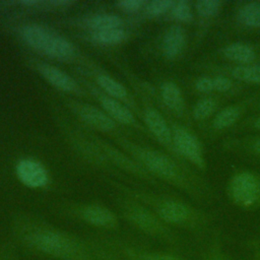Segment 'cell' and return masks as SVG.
I'll list each match as a JSON object with an SVG mask.
<instances>
[{"instance_id":"obj_17","label":"cell","mask_w":260,"mask_h":260,"mask_svg":"<svg viewBox=\"0 0 260 260\" xmlns=\"http://www.w3.org/2000/svg\"><path fill=\"white\" fill-rule=\"evenodd\" d=\"M99 143H100L99 145L101 146V150L104 152V154L108 159L117 164L120 168L124 169L125 171H128L141 178L150 179L148 173L144 169H142L138 164L130 159L124 153L118 151L116 148L112 147L111 145H108L107 143H104V142H99Z\"/></svg>"},{"instance_id":"obj_7","label":"cell","mask_w":260,"mask_h":260,"mask_svg":"<svg viewBox=\"0 0 260 260\" xmlns=\"http://www.w3.org/2000/svg\"><path fill=\"white\" fill-rule=\"evenodd\" d=\"M69 107L82 122H84L91 128L104 132H110L116 129L115 121L103 110L94 106L84 103L71 102L69 104Z\"/></svg>"},{"instance_id":"obj_21","label":"cell","mask_w":260,"mask_h":260,"mask_svg":"<svg viewBox=\"0 0 260 260\" xmlns=\"http://www.w3.org/2000/svg\"><path fill=\"white\" fill-rule=\"evenodd\" d=\"M229 74L236 80L260 84V64H245V65H236L229 70Z\"/></svg>"},{"instance_id":"obj_32","label":"cell","mask_w":260,"mask_h":260,"mask_svg":"<svg viewBox=\"0 0 260 260\" xmlns=\"http://www.w3.org/2000/svg\"><path fill=\"white\" fill-rule=\"evenodd\" d=\"M0 260H16V253L12 246L5 245L0 248Z\"/></svg>"},{"instance_id":"obj_6","label":"cell","mask_w":260,"mask_h":260,"mask_svg":"<svg viewBox=\"0 0 260 260\" xmlns=\"http://www.w3.org/2000/svg\"><path fill=\"white\" fill-rule=\"evenodd\" d=\"M173 144L176 153L189 160L199 169L205 168L202 145L198 138L187 128L181 125H173Z\"/></svg>"},{"instance_id":"obj_16","label":"cell","mask_w":260,"mask_h":260,"mask_svg":"<svg viewBox=\"0 0 260 260\" xmlns=\"http://www.w3.org/2000/svg\"><path fill=\"white\" fill-rule=\"evenodd\" d=\"M221 54L228 60L238 63V65L254 64V61L257 59L255 49L242 42H234L224 46L221 48Z\"/></svg>"},{"instance_id":"obj_31","label":"cell","mask_w":260,"mask_h":260,"mask_svg":"<svg viewBox=\"0 0 260 260\" xmlns=\"http://www.w3.org/2000/svg\"><path fill=\"white\" fill-rule=\"evenodd\" d=\"M146 3L147 2L142 1V0H122L117 3V6L125 12L133 13V12L139 11L140 9L144 8Z\"/></svg>"},{"instance_id":"obj_36","label":"cell","mask_w":260,"mask_h":260,"mask_svg":"<svg viewBox=\"0 0 260 260\" xmlns=\"http://www.w3.org/2000/svg\"><path fill=\"white\" fill-rule=\"evenodd\" d=\"M212 260H222L220 257H214Z\"/></svg>"},{"instance_id":"obj_12","label":"cell","mask_w":260,"mask_h":260,"mask_svg":"<svg viewBox=\"0 0 260 260\" xmlns=\"http://www.w3.org/2000/svg\"><path fill=\"white\" fill-rule=\"evenodd\" d=\"M89 88L92 89V91H94V94L98 101L100 102L103 108V111L107 115H109L114 121L122 124L130 125V126L139 127V125L136 123V120L132 112L128 109V107H126V105H123L120 101L104 92L96 90V88H92V87H89Z\"/></svg>"},{"instance_id":"obj_3","label":"cell","mask_w":260,"mask_h":260,"mask_svg":"<svg viewBox=\"0 0 260 260\" xmlns=\"http://www.w3.org/2000/svg\"><path fill=\"white\" fill-rule=\"evenodd\" d=\"M122 212L124 217L142 233L168 242H174V237L170 230L154 212L143 205L125 201L122 203Z\"/></svg>"},{"instance_id":"obj_24","label":"cell","mask_w":260,"mask_h":260,"mask_svg":"<svg viewBox=\"0 0 260 260\" xmlns=\"http://www.w3.org/2000/svg\"><path fill=\"white\" fill-rule=\"evenodd\" d=\"M216 102L211 96H203L199 99L193 107L192 116L197 121H202L209 118L216 109Z\"/></svg>"},{"instance_id":"obj_34","label":"cell","mask_w":260,"mask_h":260,"mask_svg":"<svg viewBox=\"0 0 260 260\" xmlns=\"http://www.w3.org/2000/svg\"><path fill=\"white\" fill-rule=\"evenodd\" d=\"M48 4L53 7H65L67 5H70L71 2L65 1V0H53V1H49Z\"/></svg>"},{"instance_id":"obj_19","label":"cell","mask_w":260,"mask_h":260,"mask_svg":"<svg viewBox=\"0 0 260 260\" xmlns=\"http://www.w3.org/2000/svg\"><path fill=\"white\" fill-rule=\"evenodd\" d=\"M85 27L90 31L105 30L111 28H120L123 26V19L112 13H98L86 17L83 22Z\"/></svg>"},{"instance_id":"obj_22","label":"cell","mask_w":260,"mask_h":260,"mask_svg":"<svg viewBox=\"0 0 260 260\" xmlns=\"http://www.w3.org/2000/svg\"><path fill=\"white\" fill-rule=\"evenodd\" d=\"M238 19L244 26L260 28V2H248L240 7Z\"/></svg>"},{"instance_id":"obj_8","label":"cell","mask_w":260,"mask_h":260,"mask_svg":"<svg viewBox=\"0 0 260 260\" xmlns=\"http://www.w3.org/2000/svg\"><path fill=\"white\" fill-rule=\"evenodd\" d=\"M15 172L18 180L29 188H43L48 184V171L37 159L25 157L17 161Z\"/></svg>"},{"instance_id":"obj_29","label":"cell","mask_w":260,"mask_h":260,"mask_svg":"<svg viewBox=\"0 0 260 260\" xmlns=\"http://www.w3.org/2000/svg\"><path fill=\"white\" fill-rule=\"evenodd\" d=\"M95 260H123L110 248L101 247L98 245L91 246Z\"/></svg>"},{"instance_id":"obj_20","label":"cell","mask_w":260,"mask_h":260,"mask_svg":"<svg viewBox=\"0 0 260 260\" xmlns=\"http://www.w3.org/2000/svg\"><path fill=\"white\" fill-rule=\"evenodd\" d=\"M242 113L243 110L238 105L222 108L212 119V128L215 130H224L232 127L240 120Z\"/></svg>"},{"instance_id":"obj_5","label":"cell","mask_w":260,"mask_h":260,"mask_svg":"<svg viewBox=\"0 0 260 260\" xmlns=\"http://www.w3.org/2000/svg\"><path fill=\"white\" fill-rule=\"evenodd\" d=\"M143 201L153 207L154 213L162 222L174 225H191L200 220L195 210L184 202L169 198H144Z\"/></svg>"},{"instance_id":"obj_15","label":"cell","mask_w":260,"mask_h":260,"mask_svg":"<svg viewBox=\"0 0 260 260\" xmlns=\"http://www.w3.org/2000/svg\"><path fill=\"white\" fill-rule=\"evenodd\" d=\"M95 81L101 89H103L104 93L125 103L127 106L135 108V102L133 101L132 96L126 89V87L120 83L118 80L113 78L112 76L104 73V72H96L95 74Z\"/></svg>"},{"instance_id":"obj_11","label":"cell","mask_w":260,"mask_h":260,"mask_svg":"<svg viewBox=\"0 0 260 260\" xmlns=\"http://www.w3.org/2000/svg\"><path fill=\"white\" fill-rule=\"evenodd\" d=\"M143 119L151 134L166 147L175 151L172 127L168 124L164 116L156 109L148 107L143 112Z\"/></svg>"},{"instance_id":"obj_4","label":"cell","mask_w":260,"mask_h":260,"mask_svg":"<svg viewBox=\"0 0 260 260\" xmlns=\"http://www.w3.org/2000/svg\"><path fill=\"white\" fill-rule=\"evenodd\" d=\"M228 192L234 204L242 208H254L260 204V177L243 171L230 181Z\"/></svg>"},{"instance_id":"obj_13","label":"cell","mask_w":260,"mask_h":260,"mask_svg":"<svg viewBox=\"0 0 260 260\" xmlns=\"http://www.w3.org/2000/svg\"><path fill=\"white\" fill-rule=\"evenodd\" d=\"M40 53L55 60L70 61L76 56V49L71 42L52 30Z\"/></svg>"},{"instance_id":"obj_25","label":"cell","mask_w":260,"mask_h":260,"mask_svg":"<svg viewBox=\"0 0 260 260\" xmlns=\"http://www.w3.org/2000/svg\"><path fill=\"white\" fill-rule=\"evenodd\" d=\"M221 8V2L218 0H199L195 3L196 13L201 18H211L216 16Z\"/></svg>"},{"instance_id":"obj_14","label":"cell","mask_w":260,"mask_h":260,"mask_svg":"<svg viewBox=\"0 0 260 260\" xmlns=\"http://www.w3.org/2000/svg\"><path fill=\"white\" fill-rule=\"evenodd\" d=\"M186 45V31L181 24L171 25L164 34L161 51L166 58L176 59L181 55Z\"/></svg>"},{"instance_id":"obj_1","label":"cell","mask_w":260,"mask_h":260,"mask_svg":"<svg viewBox=\"0 0 260 260\" xmlns=\"http://www.w3.org/2000/svg\"><path fill=\"white\" fill-rule=\"evenodd\" d=\"M15 237L25 249L56 260H95L91 246L53 225L21 218Z\"/></svg>"},{"instance_id":"obj_18","label":"cell","mask_w":260,"mask_h":260,"mask_svg":"<svg viewBox=\"0 0 260 260\" xmlns=\"http://www.w3.org/2000/svg\"><path fill=\"white\" fill-rule=\"evenodd\" d=\"M160 96L162 103L173 113L183 115L185 112V102L180 87L173 81H166L160 86Z\"/></svg>"},{"instance_id":"obj_26","label":"cell","mask_w":260,"mask_h":260,"mask_svg":"<svg viewBox=\"0 0 260 260\" xmlns=\"http://www.w3.org/2000/svg\"><path fill=\"white\" fill-rule=\"evenodd\" d=\"M171 14L179 22H190L193 19V12L191 5L186 0L174 1V5L171 9Z\"/></svg>"},{"instance_id":"obj_9","label":"cell","mask_w":260,"mask_h":260,"mask_svg":"<svg viewBox=\"0 0 260 260\" xmlns=\"http://www.w3.org/2000/svg\"><path fill=\"white\" fill-rule=\"evenodd\" d=\"M32 65L39 74L54 87L70 93L81 92V89L75 80L58 67L41 61H34Z\"/></svg>"},{"instance_id":"obj_2","label":"cell","mask_w":260,"mask_h":260,"mask_svg":"<svg viewBox=\"0 0 260 260\" xmlns=\"http://www.w3.org/2000/svg\"><path fill=\"white\" fill-rule=\"evenodd\" d=\"M124 145L135 155V157L144 166L146 170L155 176L168 181L169 183L191 191L192 187L185 178L184 174L178 165L167 154L154 149L141 147L128 142H125Z\"/></svg>"},{"instance_id":"obj_28","label":"cell","mask_w":260,"mask_h":260,"mask_svg":"<svg viewBox=\"0 0 260 260\" xmlns=\"http://www.w3.org/2000/svg\"><path fill=\"white\" fill-rule=\"evenodd\" d=\"M213 78V86L214 91L219 93H226L234 88V82L225 75H217Z\"/></svg>"},{"instance_id":"obj_35","label":"cell","mask_w":260,"mask_h":260,"mask_svg":"<svg viewBox=\"0 0 260 260\" xmlns=\"http://www.w3.org/2000/svg\"><path fill=\"white\" fill-rule=\"evenodd\" d=\"M253 127L255 129H258L260 130V115L258 117H256L254 120H253Z\"/></svg>"},{"instance_id":"obj_23","label":"cell","mask_w":260,"mask_h":260,"mask_svg":"<svg viewBox=\"0 0 260 260\" xmlns=\"http://www.w3.org/2000/svg\"><path fill=\"white\" fill-rule=\"evenodd\" d=\"M126 39V31L123 27L105 30L90 31V40L104 46H113L122 43Z\"/></svg>"},{"instance_id":"obj_27","label":"cell","mask_w":260,"mask_h":260,"mask_svg":"<svg viewBox=\"0 0 260 260\" xmlns=\"http://www.w3.org/2000/svg\"><path fill=\"white\" fill-rule=\"evenodd\" d=\"M173 5L174 1L172 0H154L147 2L144 7V10L148 16L155 17L165 14L168 11H171Z\"/></svg>"},{"instance_id":"obj_33","label":"cell","mask_w":260,"mask_h":260,"mask_svg":"<svg viewBox=\"0 0 260 260\" xmlns=\"http://www.w3.org/2000/svg\"><path fill=\"white\" fill-rule=\"evenodd\" d=\"M249 146H250L251 151H252L254 154L260 156V136H259V137H256V138L250 143Z\"/></svg>"},{"instance_id":"obj_30","label":"cell","mask_w":260,"mask_h":260,"mask_svg":"<svg viewBox=\"0 0 260 260\" xmlns=\"http://www.w3.org/2000/svg\"><path fill=\"white\" fill-rule=\"evenodd\" d=\"M195 88L197 91L201 93H210L214 91V86H213V78L211 76L203 75L198 77L195 80Z\"/></svg>"},{"instance_id":"obj_10","label":"cell","mask_w":260,"mask_h":260,"mask_svg":"<svg viewBox=\"0 0 260 260\" xmlns=\"http://www.w3.org/2000/svg\"><path fill=\"white\" fill-rule=\"evenodd\" d=\"M79 216L88 224L106 230H115L119 225L116 214L100 204H87L78 210Z\"/></svg>"}]
</instances>
